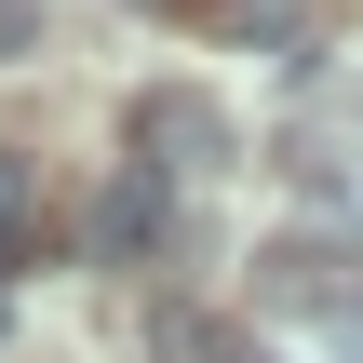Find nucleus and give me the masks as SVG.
<instances>
[{"label": "nucleus", "mask_w": 363, "mask_h": 363, "mask_svg": "<svg viewBox=\"0 0 363 363\" xmlns=\"http://www.w3.org/2000/svg\"><path fill=\"white\" fill-rule=\"evenodd\" d=\"M121 135H135V175H162V189H175V175H229V148H242V121H229L202 81H148Z\"/></svg>", "instance_id": "nucleus-1"}, {"label": "nucleus", "mask_w": 363, "mask_h": 363, "mask_svg": "<svg viewBox=\"0 0 363 363\" xmlns=\"http://www.w3.org/2000/svg\"><path fill=\"white\" fill-rule=\"evenodd\" d=\"M81 242H94V256H148V242H162V175H108L94 216H81Z\"/></svg>", "instance_id": "nucleus-2"}, {"label": "nucleus", "mask_w": 363, "mask_h": 363, "mask_svg": "<svg viewBox=\"0 0 363 363\" xmlns=\"http://www.w3.org/2000/svg\"><path fill=\"white\" fill-rule=\"evenodd\" d=\"M269 310H337V256L323 242H269V283H256Z\"/></svg>", "instance_id": "nucleus-3"}, {"label": "nucleus", "mask_w": 363, "mask_h": 363, "mask_svg": "<svg viewBox=\"0 0 363 363\" xmlns=\"http://www.w3.org/2000/svg\"><path fill=\"white\" fill-rule=\"evenodd\" d=\"M27 216H40V175H27V148H0V269L27 256Z\"/></svg>", "instance_id": "nucleus-4"}, {"label": "nucleus", "mask_w": 363, "mask_h": 363, "mask_svg": "<svg viewBox=\"0 0 363 363\" xmlns=\"http://www.w3.org/2000/svg\"><path fill=\"white\" fill-rule=\"evenodd\" d=\"M40 40H54V0H0V67H27Z\"/></svg>", "instance_id": "nucleus-5"}, {"label": "nucleus", "mask_w": 363, "mask_h": 363, "mask_svg": "<svg viewBox=\"0 0 363 363\" xmlns=\"http://www.w3.org/2000/svg\"><path fill=\"white\" fill-rule=\"evenodd\" d=\"M0 323H13V310H0Z\"/></svg>", "instance_id": "nucleus-6"}]
</instances>
